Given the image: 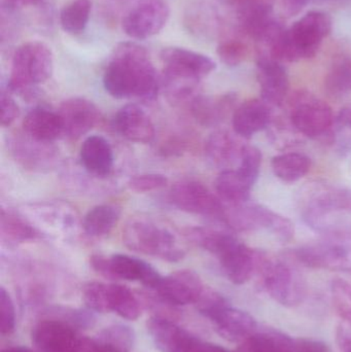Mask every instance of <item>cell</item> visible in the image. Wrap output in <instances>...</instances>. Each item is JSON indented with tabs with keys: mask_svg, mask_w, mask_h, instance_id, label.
<instances>
[{
	"mask_svg": "<svg viewBox=\"0 0 351 352\" xmlns=\"http://www.w3.org/2000/svg\"><path fill=\"white\" fill-rule=\"evenodd\" d=\"M107 285L100 283H91L84 287V300L90 309L94 311H107Z\"/></svg>",
	"mask_w": 351,
	"mask_h": 352,
	"instance_id": "obj_43",
	"label": "cell"
},
{
	"mask_svg": "<svg viewBox=\"0 0 351 352\" xmlns=\"http://www.w3.org/2000/svg\"><path fill=\"white\" fill-rule=\"evenodd\" d=\"M10 144L16 160L27 168H47L55 158V150L52 148V144L36 142L26 134L14 138Z\"/></svg>",
	"mask_w": 351,
	"mask_h": 352,
	"instance_id": "obj_27",
	"label": "cell"
},
{
	"mask_svg": "<svg viewBox=\"0 0 351 352\" xmlns=\"http://www.w3.org/2000/svg\"><path fill=\"white\" fill-rule=\"evenodd\" d=\"M216 256L228 280L240 285L251 280L253 274L259 272L265 254L249 248L233 236Z\"/></svg>",
	"mask_w": 351,
	"mask_h": 352,
	"instance_id": "obj_14",
	"label": "cell"
},
{
	"mask_svg": "<svg viewBox=\"0 0 351 352\" xmlns=\"http://www.w3.org/2000/svg\"><path fill=\"white\" fill-rule=\"evenodd\" d=\"M235 352H296V342L278 331H257Z\"/></svg>",
	"mask_w": 351,
	"mask_h": 352,
	"instance_id": "obj_31",
	"label": "cell"
},
{
	"mask_svg": "<svg viewBox=\"0 0 351 352\" xmlns=\"http://www.w3.org/2000/svg\"><path fill=\"white\" fill-rule=\"evenodd\" d=\"M216 53L223 63L233 67L239 65L245 59L247 56V47L236 39H228L218 45Z\"/></svg>",
	"mask_w": 351,
	"mask_h": 352,
	"instance_id": "obj_41",
	"label": "cell"
},
{
	"mask_svg": "<svg viewBox=\"0 0 351 352\" xmlns=\"http://www.w3.org/2000/svg\"><path fill=\"white\" fill-rule=\"evenodd\" d=\"M148 329L155 344L162 352H187L197 340L183 329L163 318H150Z\"/></svg>",
	"mask_w": 351,
	"mask_h": 352,
	"instance_id": "obj_25",
	"label": "cell"
},
{
	"mask_svg": "<svg viewBox=\"0 0 351 352\" xmlns=\"http://www.w3.org/2000/svg\"><path fill=\"white\" fill-rule=\"evenodd\" d=\"M16 327V312H14V302L10 294L0 289V330L1 334H10Z\"/></svg>",
	"mask_w": 351,
	"mask_h": 352,
	"instance_id": "obj_44",
	"label": "cell"
},
{
	"mask_svg": "<svg viewBox=\"0 0 351 352\" xmlns=\"http://www.w3.org/2000/svg\"><path fill=\"white\" fill-rule=\"evenodd\" d=\"M256 68L262 100L271 107H280L290 90V80L284 63L269 56L259 54Z\"/></svg>",
	"mask_w": 351,
	"mask_h": 352,
	"instance_id": "obj_15",
	"label": "cell"
},
{
	"mask_svg": "<svg viewBox=\"0 0 351 352\" xmlns=\"http://www.w3.org/2000/svg\"><path fill=\"white\" fill-rule=\"evenodd\" d=\"M325 90L333 98H341L351 93V58H336L325 78Z\"/></svg>",
	"mask_w": 351,
	"mask_h": 352,
	"instance_id": "obj_35",
	"label": "cell"
},
{
	"mask_svg": "<svg viewBox=\"0 0 351 352\" xmlns=\"http://www.w3.org/2000/svg\"><path fill=\"white\" fill-rule=\"evenodd\" d=\"M24 133L36 142L53 144L64 135L63 124L59 113L45 107L31 109L23 121Z\"/></svg>",
	"mask_w": 351,
	"mask_h": 352,
	"instance_id": "obj_24",
	"label": "cell"
},
{
	"mask_svg": "<svg viewBox=\"0 0 351 352\" xmlns=\"http://www.w3.org/2000/svg\"><path fill=\"white\" fill-rule=\"evenodd\" d=\"M170 200L179 210L224 223L226 206L218 195L197 180L177 182L171 188Z\"/></svg>",
	"mask_w": 351,
	"mask_h": 352,
	"instance_id": "obj_10",
	"label": "cell"
},
{
	"mask_svg": "<svg viewBox=\"0 0 351 352\" xmlns=\"http://www.w3.org/2000/svg\"><path fill=\"white\" fill-rule=\"evenodd\" d=\"M237 95L234 93L203 96L198 95L191 102L194 119L204 127H216L234 113L237 105Z\"/></svg>",
	"mask_w": 351,
	"mask_h": 352,
	"instance_id": "obj_21",
	"label": "cell"
},
{
	"mask_svg": "<svg viewBox=\"0 0 351 352\" xmlns=\"http://www.w3.org/2000/svg\"><path fill=\"white\" fill-rule=\"evenodd\" d=\"M272 170L276 177L292 184L304 177L310 170V159L300 153H284L273 157Z\"/></svg>",
	"mask_w": 351,
	"mask_h": 352,
	"instance_id": "obj_33",
	"label": "cell"
},
{
	"mask_svg": "<svg viewBox=\"0 0 351 352\" xmlns=\"http://www.w3.org/2000/svg\"><path fill=\"white\" fill-rule=\"evenodd\" d=\"M160 59L164 64L166 74L200 80L216 68V62L212 58L185 47H164L161 51Z\"/></svg>",
	"mask_w": 351,
	"mask_h": 352,
	"instance_id": "obj_16",
	"label": "cell"
},
{
	"mask_svg": "<svg viewBox=\"0 0 351 352\" xmlns=\"http://www.w3.org/2000/svg\"><path fill=\"white\" fill-rule=\"evenodd\" d=\"M332 19L321 10H311L286 31V43L280 54L282 63H292L315 57L325 38L332 32Z\"/></svg>",
	"mask_w": 351,
	"mask_h": 352,
	"instance_id": "obj_4",
	"label": "cell"
},
{
	"mask_svg": "<svg viewBox=\"0 0 351 352\" xmlns=\"http://www.w3.org/2000/svg\"><path fill=\"white\" fill-rule=\"evenodd\" d=\"M113 127L126 140L136 144H150L156 135L154 124L148 113L133 103L117 111L113 119Z\"/></svg>",
	"mask_w": 351,
	"mask_h": 352,
	"instance_id": "obj_19",
	"label": "cell"
},
{
	"mask_svg": "<svg viewBox=\"0 0 351 352\" xmlns=\"http://www.w3.org/2000/svg\"><path fill=\"white\" fill-rule=\"evenodd\" d=\"M332 302L341 320H351V285L343 279H335L331 285Z\"/></svg>",
	"mask_w": 351,
	"mask_h": 352,
	"instance_id": "obj_39",
	"label": "cell"
},
{
	"mask_svg": "<svg viewBox=\"0 0 351 352\" xmlns=\"http://www.w3.org/2000/svg\"><path fill=\"white\" fill-rule=\"evenodd\" d=\"M262 285L271 299L286 307H294L304 301L306 285L295 267L284 261L264 258L259 269Z\"/></svg>",
	"mask_w": 351,
	"mask_h": 352,
	"instance_id": "obj_9",
	"label": "cell"
},
{
	"mask_svg": "<svg viewBox=\"0 0 351 352\" xmlns=\"http://www.w3.org/2000/svg\"><path fill=\"white\" fill-rule=\"evenodd\" d=\"M261 166V151L251 144H245L237 170L253 186L259 178Z\"/></svg>",
	"mask_w": 351,
	"mask_h": 352,
	"instance_id": "obj_38",
	"label": "cell"
},
{
	"mask_svg": "<svg viewBox=\"0 0 351 352\" xmlns=\"http://www.w3.org/2000/svg\"><path fill=\"white\" fill-rule=\"evenodd\" d=\"M310 0H282V12L286 18H292L300 14Z\"/></svg>",
	"mask_w": 351,
	"mask_h": 352,
	"instance_id": "obj_47",
	"label": "cell"
},
{
	"mask_svg": "<svg viewBox=\"0 0 351 352\" xmlns=\"http://www.w3.org/2000/svg\"><path fill=\"white\" fill-rule=\"evenodd\" d=\"M202 314L214 322L216 332L230 342H243L258 331L257 320L247 312L232 307L222 295Z\"/></svg>",
	"mask_w": 351,
	"mask_h": 352,
	"instance_id": "obj_13",
	"label": "cell"
},
{
	"mask_svg": "<svg viewBox=\"0 0 351 352\" xmlns=\"http://www.w3.org/2000/svg\"><path fill=\"white\" fill-rule=\"evenodd\" d=\"M331 140L341 153L351 151V107H344L335 117Z\"/></svg>",
	"mask_w": 351,
	"mask_h": 352,
	"instance_id": "obj_37",
	"label": "cell"
},
{
	"mask_svg": "<svg viewBox=\"0 0 351 352\" xmlns=\"http://www.w3.org/2000/svg\"><path fill=\"white\" fill-rule=\"evenodd\" d=\"M82 167L90 175L107 177L115 164V155L111 144L101 135H91L84 140L80 150Z\"/></svg>",
	"mask_w": 351,
	"mask_h": 352,
	"instance_id": "obj_22",
	"label": "cell"
},
{
	"mask_svg": "<svg viewBox=\"0 0 351 352\" xmlns=\"http://www.w3.org/2000/svg\"><path fill=\"white\" fill-rule=\"evenodd\" d=\"M121 219V209L115 205L101 204L93 207L82 219V229L90 237L109 235Z\"/></svg>",
	"mask_w": 351,
	"mask_h": 352,
	"instance_id": "obj_30",
	"label": "cell"
},
{
	"mask_svg": "<svg viewBox=\"0 0 351 352\" xmlns=\"http://www.w3.org/2000/svg\"><path fill=\"white\" fill-rule=\"evenodd\" d=\"M91 10V0H73L63 6L60 12L59 20L64 32L71 35L84 32L90 20Z\"/></svg>",
	"mask_w": 351,
	"mask_h": 352,
	"instance_id": "obj_36",
	"label": "cell"
},
{
	"mask_svg": "<svg viewBox=\"0 0 351 352\" xmlns=\"http://www.w3.org/2000/svg\"><path fill=\"white\" fill-rule=\"evenodd\" d=\"M239 20L242 30L258 43L276 19L270 4L255 2L247 4L241 10Z\"/></svg>",
	"mask_w": 351,
	"mask_h": 352,
	"instance_id": "obj_32",
	"label": "cell"
},
{
	"mask_svg": "<svg viewBox=\"0 0 351 352\" xmlns=\"http://www.w3.org/2000/svg\"><path fill=\"white\" fill-rule=\"evenodd\" d=\"M187 352H229L223 347L216 344H210V343L200 342L196 340L195 343L192 345L191 349Z\"/></svg>",
	"mask_w": 351,
	"mask_h": 352,
	"instance_id": "obj_49",
	"label": "cell"
},
{
	"mask_svg": "<svg viewBox=\"0 0 351 352\" xmlns=\"http://www.w3.org/2000/svg\"><path fill=\"white\" fill-rule=\"evenodd\" d=\"M106 305L107 311H113L125 320H134L139 318V302L124 285H107Z\"/></svg>",
	"mask_w": 351,
	"mask_h": 352,
	"instance_id": "obj_34",
	"label": "cell"
},
{
	"mask_svg": "<svg viewBox=\"0 0 351 352\" xmlns=\"http://www.w3.org/2000/svg\"><path fill=\"white\" fill-rule=\"evenodd\" d=\"M3 352H29L28 349H23V347H18V349H10Z\"/></svg>",
	"mask_w": 351,
	"mask_h": 352,
	"instance_id": "obj_51",
	"label": "cell"
},
{
	"mask_svg": "<svg viewBox=\"0 0 351 352\" xmlns=\"http://www.w3.org/2000/svg\"><path fill=\"white\" fill-rule=\"evenodd\" d=\"M336 341L343 352H351V320H341L336 331Z\"/></svg>",
	"mask_w": 351,
	"mask_h": 352,
	"instance_id": "obj_46",
	"label": "cell"
},
{
	"mask_svg": "<svg viewBox=\"0 0 351 352\" xmlns=\"http://www.w3.org/2000/svg\"><path fill=\"white\" fill-rule=\"evenodd\" d=\"M103 86L113 98L154 101L160 80L148 50L134 41L119 43L105 68Z\"/></svg>",
	"mask_w": 351,
	"mask_h": 352,
	"instance_id": "obj_1",
	"label": "cell"
},
{
	"mask_svg": "<svg viewBox=\"0 0 351 352\" xmlns=\"http://www.w3.org/2000/svg\"><path fill=\"white\" fill-rule=\"evenodd\" d=\"M169 16L166 0H138L124 16L122 29L130 38H150L163 30Z\"/></svg>",
	"mask_w": 351,
	"mask_h": 352,
	"instance_id": "obj_12",
	"label": "cell"
},
{
	"mask_svg": "<svg viewBox=\"0 0 351 352\" xmlns=\"http://www.w3.org/2000/svg\"><path fill=\"white\" fill-rule=\"evenodd\" d=\"M123 241L133 252L168 262H179L187 254L185 243L174 230L148 215H137L126 223Z\"/></svg>",
	"mask_w": 351,
	"mask_h": 352,
	"instance_id": "obj_2",
	"label": "cell"
},
{
	"mask_svg": "<svg viewBox=\"0 0 351 352\" xmlns=\"http://www.w3.org/2000/svg\"><path fill=\"white\" fill-rule=\"evenodd\" d=\"M53 70V53L45 43L36 41L22 43L12 55L8 90L31 95L38 85L51 78Z\"/></svg>",
	"mask_w": 351,
	"mask_h": 352,
	"instance_id": "obj_3",
	"label": "cell"
},
{
	"mask_svg": "<svg viewBox=\"0 0 351 352\" xmlns=\"http://www.w3.org/2000/svg\"><path fill=\"white\" fill-rule=\"evenodd\" d=\"M296 352H330L325 343L315 340H299L296 342Z\"/></svg>",
	"mask_w": 351,
	"mask_h": 352,
	"instance_id": "obj_48",
	"label": "cell"
},
{
	"mask_svg": "<svg viewBox=\"0 0 351 352\" xmlns=\"http://www.w3.org/2000/svg\"><path fill=\"white\" fill-rule=\"evenodd\" d=\"M20 115V109L10 92L0 93V124L2 127H10Z\"/></svg>",
	"mask_w": 351,
	"mask_h": 352,
	"instance_id": "obj_45",
	"label": "cell"
},
{
	"mask_svg": "<svg viewBox=\"0 0 351 352\" xmlns=\"http://www.w3.org/2000/svg\"><path fill=\"white\" fill-rule=\"evenodd\" d=\"M154 289L167 303L187 305L197 303L205 287L197 273L192 270H179L162 277Z\"/></svg>",
	"mask_w": 351,
	"mask_h": 352,
	"instance_id": "obj_18",
	"label": "cell"
},
{
	"mask_svg": "<svg viewBox=\"0 0 351 352\" xmlns=\"http://www.w3.org/2000/svg\"><path fill=\"white\" fill-rule=\"evenodd\" d=\"M0 236L2 242L14 246L38 239L41 232L26 219L12 210L2 208L0 213Z\"/></svg>",
	"mask_w": 351,
	"mask_h": 352,
	"instance_id": "obj_29",
	"label": "cell"
},
{
	"mask_svg": "<svg viewBox=\"0 0 351 352\" xmlns=\"http://www.w3.org/2000/svg\"><path fill=\"white\" fill-rule=\"evenodd\" d=\"M168 184V178L158 173L140 175L130 178L128 188L136 192H148L160 190Z\"/></svg>",
	"mask_w": 351,
	"mask_h": 352,
	"instance_id": "obj_42",
	"label": "cell"
},
{
	"mask_svg": "<svg viewBox=\"0 0 351 352\" xmlns=\"http://www.w3.org/2000/svg\"><path fill=\"white\" fill-rule=\"evenodd\" d=\"M4 1L12 8H23V6H39L45 0H4Z\"/></svg>",
	"mask_w": 351,
	"mask_h": 352,
	"instance_id": "obj_50",
	"label": "cell"
},
{
	"mask_svg": "<svg viewBox=\"0 0 351 352\" xmlns=\"http://www.w3.org/2000/svg\"><path fill=\"white\" fill-rule=\"evenodd\" d=\"M63 124L64 135L70 140H78L89 133L100 122L98 107L86 98L73 97L60 104L57 111Z\"/></svg>",
	"mask_w": 351,
	"mask_h": 352,
	"instance_id": "obj_17",
	"label": "cell"
},
{
	"mask_svg": "<svg viewBox=\"0 0 351 352\" xmlns=\"http://www.w3.org/2000/svg\"><path fill=\"white\" fill-rule=\"evenodd\" d=\"M225 206L224 223L233 231H267L284 241L292 239L294 236L292 221L263 205L247 201Z\"/></svg>",
	"mask_w": 351,
	"mask_h": 352,
	"instance_id": "obj_6",
	"label": "cell"
},
{
	"mask_svg": "<svg viewBox=\"0 0 351 352\" xmlns=\"http://www.w3.org/2000/svg\"><path fill=\"white\" fill-rule=\"evenodd\" d=\"M351 215V190L321 186L309 194L303 217L309 227L319 232H338L340 219Z\"/></svg>",
	"mask_w": 351,
	"mask_h": 352,
	"instance_id": "obj_5",
	"label": "cell"
},
{
	"mask_svg": "<svg viewBox=\"0 0 351 352\" xmlns=\"http://www.w3.org/2000/svg\"><path fill=\"white\" fill-rule=\"evenodd\" d=\"M71 327L60 320L39 322L32 332V340L45 352H69L78 345Z\"/></svg>",
	"mask_w": 351,
	"mask_h": 352,
	"instance_id": "obj_23",
	"label": "cell"
},
{
	"mask_svg": "<svg viewBox=\"0 0 351 352\" xmlns=\"http://www.w3.org/2000/svg\"><path fill=\"white\" fill-rule=\"evenodd\" d=\"M288 119L295 129L310 140H331L333 129V111L330 105L313 93L299 91L290 100Z\"/></svg>",
	"mask_w": 351,
	"mask_h": 352,
	"instance_id": "obj_7",
	"label": "cell"
},
{
	"mask_svg": "<svg viewBox=\"0 0 351 352\" xmlns=\"http://www.w3.org/2000/svg\"><path fill=\"white\" fill-rule=\"evenodd\" d=\"M93 269L109 278L137 281L154 289L160 283V273L146 261L128 254H115L111 256L93 254L90 260Z\"/></svg>",
	"mask_w": 351,
	"mask_h": 352,
	"instance_id": "obj_11",
	"label": "cell"
},
{
	"mask_svg": "<svg viewBox=\"0 0 351 352\" xmlns=\"http://www.w3.org/2000/svg\"><path fill=\"white\" fill-rule=\"evenodd\" d=\"M253 184L238 170H223L214 182L216 195L227 205L240 204L251 198Z\"/></svg>",
	"mask_w": 351,
	"mask_h": 352,
	"instance_id": "obj_28",
	"label": "cell"
},
{
	"mask_svg": "<svg viewBox=\"0 0 351 352\" xmlns=\"http://www.w3.org/2000/svg\"><path fill=\"white\" fill-rule=\"evenodd\" d=\"M104 345L117 351H128L133 344L134 334L131 329L125 326H113L102 332Z\"/></svg>",
	"mask_w": 351,
	"mask_h": 352,
	"instance_id": "obj_40",
	"label": "cell"
},
{
	"mask_svg": "<svg viewBox=\"0 0 351 352\" xmlns=\"http://www.w3.org/2000/svg\"><path fill=\"white\" fill-rule=\"evenodd\" d=\"M243 146L230 132L216 130L206 140L205 155L212 165L227 170L239 163Z\"/></svg>",
	"mask_w": 351,
	"mask_h": 352,
	"instance_id": "obj_26",
	"label": "cell"
},
{
	"mask_svg": "<svg viewBox=\"0 0 351 352\" xmlns=\"http://www.w3.org/2000/svg\"><path fill=\"white\" fill-rule=\"evenodd\" d=\"M293 256L308 268L351 271V233L342 231L328 234L323 241L296 248Z\"/></svg>",
	"mask_w": 351,
	"mask_h": 352,
	"instance_id": "obj_8",
	"label": "cell"
},
{
	"mask_svg": "<svg viewBox=\"0 0 351 352\" xmlns=\"http://www.w3.org/2000/svg\"><path fill=\"white\" fill-rule=\"evenodd\" d=\"M271 122V107L262 99H249L241 103L232 115L233 130L245 140L268 129Z\"/></svg>",
	"mask_w": 351,
	"mask_h": 352,
	"instance_id": "obj_20",
	"label": "cell"
}]
</instances>
